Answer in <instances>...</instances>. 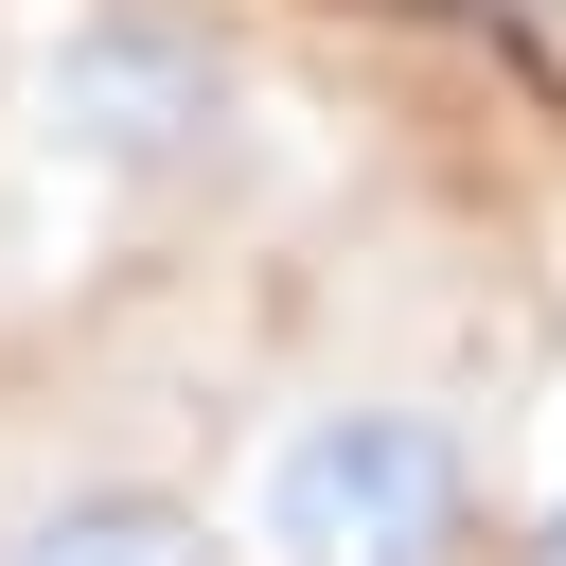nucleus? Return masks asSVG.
Masks as SVG:
<instances>
[{"instance_id":"1","label":"nucleus","mask_w":566,"mask_h":566,"mask_svg":"<svg viewBox=\"0 0 566 566\" xmlns=\"http://www.w3.org/2000/svg\"><path fill=\"white\" fill-rule=\"evenodd\" d=\"M35 142L71 177H106V195H195L248 142V53L195 0H88L35 53Z\"/></svg>"},{"instance_id":"2","label":"nucleus","mask_w":566,"mask_h":566,"mask_svg":"<svg viewBox=\"0 0 566 566\" xmlns=\"http://www.w3.org/2000/svg\"><path fill=\"white\" fill-rule=\"evenodd\" d=\"M460 513H478V460L407 389H336L248 460V548L265 566H460Z\"/></svg>"},{"instance_id":"3","label":"nucleus","mask_w":566,"mask_h":566,"mask_svg":"<svg viewBox=\"0 0 566 566\" xmlns=\"http://www.w3.org/2000/svg\"><path fill=\"white\" fill-rule=\"evenodd\" d=\"M0 566H212V513L159 495V478H71L0 531Z\"/></svg>"},{"instance_id":"4","label":"nucleus","mask_w":566,"mask_h":566,"mask_svg":"<svg viewBox=\"0 0 566 566\" xmlns=\"http://www.w3.org/2000/svg\"><path fill=\"white\" fill-rule=\"evenodd\" d=\"M513 566H566V495H548V513H531V548H513Z\"/></svg>"}]
</instances>
